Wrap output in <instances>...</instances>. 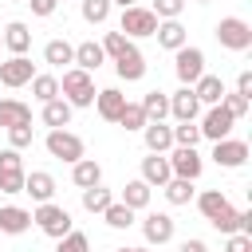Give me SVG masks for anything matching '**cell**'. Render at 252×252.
<instances>
[{"instance_id": "1", "label": "cell", "mask_w": 252, "mask_h": 252, "mask_svg": "<svg viewBox=\"0 0 252 252\" xmlns=\"http://www.w3.org/2000/svg\"><path fill=\"white\" fill-rule=\"evenodd\" d=\"M197 209H201V217H205L217 232H224V236L248 232V236H252V209H232L220 189H205V193L197 197Z\"/></svg>"}, {"instance_id": "2", "label": "cell", "mask_w": 252, "mask_h": 252, "mask_svg": "<svg viewBox=\"0 0 252 252\" xmlns=\"http://www.w3.org/2000/svg\"><path fill=\"white\" fill-rule=\"evenodd\" d=\"M94 79L87 75V71H79V67H67L63 71V79H59V98L75 110V106H94Z\"/></svg>"}, {"instance_id": "3", "label": "cell", "mask_w": 252, "mask_h": 252, "mask_svg": "<svg viewBox=\"0 0 252 252\" xmlns=\"http://www.w3.org/2000/svg\"><path fill=\"white\" fill-rule=\"evenodd\" d=\"M32 224H35L43 236H51V240H59V236H67V232L75 228L71 213H67L63 205H55V201H43V205L32 213Z\"/></svg>"}, {"instance_id": "4", "label": "cell", "mask_w": 252, "mask_h": 252, "mask_svg": "<svg viewBox=\"0 0 252 252\" xmlns=\"http://www.w3.org/2000/svg\"><path fill=\"white\" fill-rule=\"evenodd\" d=\"M43 146H47V154H51L55 161H67V165H75L79 158H87L83 138H79V134H71V130H47Z\"/></svg>"}, {"instance_id": "5", "label": "cell", "mask_w": 252, "mask_h": 252, "mask_svg": "<svg viewBox=\"0 0 252 252\" xmlns=\"http://www.w3.org/2000/svg\"><path fill=\"white\" fill-rule=\"evenodd\" d=\"M213 35H217V43L228 47V51H248V47H252V24L240 20V16H224Z\"/></svg>"}, {"instance_id": "6", "label": "cell", "mask_w": 252, "mask_h": 252, "mask_svg": "<svg viewBox=\"0 0 252 252\" xmlns=\"http://www.w3.org/2000/svg\"><path fill=\"white\" fill-rule=\"evenodd\" d=\"M118 32L126 35V39H146V35H154L158 32V16L150 12V8H122V20H118Z\"/></svg>"}, {"instance_id": "7", "label": "cell", "mask_w": 252, "mask_h": 252, "mask_svg": "<svg viewBox=\"0 0 252 252\" xmlns=\"http://www.w3.org/2000/svg\"><path fill=\"white\" fill-rule=\"evenodd\" d=\"M173 71H177V79H181V87H193L201 75H205V51L201 47H177L173 51Z\"/></svg>"}, {"instance_id": "8", "label": "cell", "mask_w": 252, "mask_h": 252, "mask_svg": "<svg viewBox=\"0 0 252 252\" xmlns=\"http://www.w3.org/2000/svg\"><path fill=\"white\" fill-rule=\"evenodd\" d=\"M165 158H169V173H173V177H185V181H197L201 169H205V158H201L193 146H173Z\"/></svg>"}, {"instance_id": "9", "label": "cell", "mask_w": 252, "mask_h": 252, "mask_svg": "<svg viewBox=\"0 0 252 252\" xmlns=\"http://www.w3.org/2000/svg\"><path fill=\"white\" fill-rule=\"evenodd\" d=\"M232 126H236V118L217 102V106H209L205 110V118H201V138H209V142H220V138H232Z\"/></svg>"}, {"instance_id": "10", "label": "cell", "mask_w": 252, "mask_h": 252, "mask_svg": "<svg viewBox=\"0 0 252 252\" xmlns=\"http://www.w3.org/2000/svg\"><path fill=\"white\" fill-rule=\"evenodd\" d=\"M213 161H217L220 169H240V165L248 161V142H240V138H220V142H213Z\"/></svg>"}, {"instance_id": "11", "label": "cell", "mask_w": 252, "mask_h": 252, "mask_svg": "<svg viewBox=\"0 0 252 252\" xmlns=\"http://www.w3.org/2000/svg\"><path fill=\"white\" fill-rule=\"evenodd\" d=\"M173 228H177V224H173L169 213H146V217H142V236H146V244H158V248L169 244V240H173Z\"/></svg>"}, {"instance_id": "12", "label": "cell", "mask_w": 252, "mask_h": 252, "mask_svg": "<svg viewBox=\"0 0 252 252\" xmlns=\"http://www.w3.org/2000/svg\"><path fill=\"white\" fill-rule=\"evenodd\" d=\"M32 79H35V67H32L28 55H12V59L0 63V83L4 87H28Z\"/></svg>"}, {"instance_id": "13", "label": "cell", "mask_w": 252, "mask_h": 252, "mask_svg": "<svg viewBox=\"0 0 252 252\" xmlns=\"http://www.w3.org/2000/svg\"><path fill=\"white\" fill-rule=\"evenodd\" d=\"M169 114H173L177 122H197L201 102H197L193 87H181V91H173V94H169Z\"/></svg>"}, {"instance_id": "14", "label": "cell", "mask_w": 252, "mask_h": 252, "mask_svg": "<svg viewBox=\"0 0 252 252\" xmlns=\"http://www.w3.org/2000/svg\"><path fill=\"white\" fill-rule=\"evenodd\" d=\"M142 142H146L150 154H169V150H173V126H165V122H146V126H142Z\"/></svg>"}, {"instance_id": "15", "label": "cell", "mask_w": 252, "mask_h": 252, "mask_svg": "<svg viewBox=\"0 0 252 252\" xmlns=\"http://www.w3.org/2000/svg\"><path fill=\"white\" fill-rule=\"evenodd\" d=\"M32 228V213L20 205H0V236H20Z\"/></svg>"}, {"instance_id": "16", "label": "cell", "mask_w": 252, "mask_h": 252, "mask_svg": "<svg viewBox=\"0 0 252 252\" xmlns=\"http://www.w3.org/2000/svg\"><path fill=\"white\" fill-rule=\"evenodd\" d=\"M0 39H4V47H8L12 55H28V47H32V28H28L24 20H12V24H4Z\"/></svg>"}, {"instance_id": "17", "label": "cell", "mask_w": 252, "mask_h": 252, "mask_svg": "<svg viewBox=\"0 0 252 252\" xmlns=\"http://www.w3.org/2000/svg\"><path fill=\"white\" fill-rule=\"evenodd\" d=\"M169 177H173V173H169V158H165V154H150V158H142V181H146L150 189H161Z\"/></svg>"}, {"instance_id": "18", "label": "cell", "mask_w": 252, "mask_h": 252, "mask_svg": "<svg viewBox=\"0 0 252 252\" xmlns=\"http://www.w3.org/2000/svg\"><path fill=\"white\" fill-rule=\"evenodd\" d=\"M12 126H32V106L20 98H0V130Z\"/></svg>"}, {"instance_id": "19", "label": "cell", "mask_w": 252, "mask_h": 252, "mask_svg": "<svg viewBox=\"0 0 252 252\" xmlns=\"http://www.w3.org/2000/svg\"><path fill=\"white\" fill-rule=\"evenodd\" d=\"M158 47H165V51H177V47H185L189 43V32L181 28V20H158Z\"/></svg>"}, {"instance_id": "20", "label": "cell", "mask_w": 252, "mask_h": 252, "mask_svg": "<svg viewBox=\"0 0 252 252\" xmlns=\"http://www.w3.org/2000/svg\"><path fill=\"white\" fill-rule=\"evenodd\" d=\"M114 71H118V79H122V83H138V79L146 75V55H142L138 47H130L126 55H118V59H114Z\"/></svg>"}, {"instance_id": "21", "label": "cell", "mask_w": 252, "mask_h": 252, "mask_svg": "<svg viewBox=\"0 0 252 252\" xmlns=\"http://www.w3.org/2000/svg\"><path fill=\"white\" fill-rule=\"evenodd\" d=\"M193 94H197V102H201V106H217V102L224 98V79L205 71V75L193 83Z\"/></svg>"}, {"instance_id": "22", "label": "cell", "mask_w": 252, "mask_h": 252, "mask_svg": "<svg viewBox=\"0 0 252 252\" xmlns=\"http://www.w3.org/2000/svg\"><path fill=\"white\" fill-rule=\"evenodd\" d=\"M122 106H126V94H122L118 87H106V91L94 94V110H98V118H106V122H118Z\"/></svg>"}, {"instance_id": "23", "label": "cell", "mask_w": 252, "mask_h": 252, "mask_svg": "<svg viewBox=\"0 0 252 252\" xmlns=\"http://www.w3.org/2000/svg\"><path fill=\"white\" fill-rule=\"evenodd\" d=\"M24 193H32V201H51L55 197V177L51 173H43V169H35V173H24Z\"/></svg>"}, {"instance_id": "24", "label": "cell", "mask_w": 252, "mask_h": 252, "mask_svg": "<svg viewBox=\"0 0 252 252\" xmlns=\"http://www.w3.org/2000/svg\"><path fill=\"white\" fill-rule=\"evenodd\" d=\"M71 181H75L79 189H91V185H102V165H98L94 158H79V161L71 165Z\"/></svg>"}, {"instance_id": "25", "label": "cell", "mask_w": 252, "mask_h": 252, "mask_svg": "<svg viewBox=\"0 0 252 252\" xmlns=\"http://www.w3.org/2000/svg\"><path fill=\"white\" fill-rule=\"evenodd\" d=\"M102 63H106V55H102V47H98L94 39H87V43H79V47H75V67H79V71H87V75H91V71H98Z\"/></svg>"}, {"instance_id": "26", "label": "cell", "mask_w": 252, "mask_h": 252, "mask_svg": "<svg viewBox=\"0 0 252 252\" xmlns=\"http://www.w3.org/2000/svg\"><path fill=\"white\" fill-rule=\"evenodd\" d=\"M150 193H154V189H150L142 177H134V181H126V185H122V197H118V201H122L126 209H134V213H138V209H146V205H150Z\"/></svg>"}, {"instance_id": "27", "label": "cell", "mask_w": 252, "mask_h": 252, "mask_svg": "<svg viewBox=\"0 0 252 252\" xmlns=\"http://www.w3.org/2000/svg\"><path fill=\"white\" fill-rule=\"evenodd\" d=\"M138 106L146 110V122H165V114H169V94H165V91H150Z\"/></svg>"}, {"instance_id": "28", "label": "cell", "mask_w": 252, "mask_h": 252, "mask_svg": "<svg viewBox=\"0 0 252 252\" xmlns=\"http://www.w3.org/2000/svg\"><path fill=\"white\" fill-rule=\"evenodd\" d=\"M43 126H51V130H67V126H71V106H67L63 98L43 102Z\"/></svg>"}, {"instance_id": "29", "label": "cell", "mask_w": 252, "mask_h": 252, "mask_svg": "<svg viewBox=\"0 0 252 252\" xmlns=\"http://www.w3.org/2000/svg\"><path fill=\"white\" fill-rule=\"evenodd\" d=\"M43 63H51V67H67V63H75V47H71L67 39H47V47H43Z\"/></svg>"}, {"instance_id": "30", "label": "cell", "mask_w": 252, "mask_h": 252, "mask_svg": "<svg viewBox=\"0 0 252 252\" xmlns=\"http://www.w3.org/2000/svg\"><path fill=\"white\" fill-rule=\"evenodd\" d=\"M161 189H165V201H169V205H189V201L197 197V193H193V181H185V177H169Z\"/></svg>"}, {"instance_id": "31", "label": "cell", "mask_w": 252, "mask_h": 252, "mask_svg": "<svg viewBox=\"0 0 252 252\" xmlns=\"http://www.w3.org/2000/svg\"><path fill=\"white\" fill-rule=\"evenodd\" d=\"M110 201H114V193H110L106 185H91V189H83V209H87V213H98V217H102V209H106Z\"/></svg>"}, {"instance_id": "32", "label": "cell", "mask_w": 252, "mask_h": 252, "mask_svg": "<svg viewBox=\"0 0 252 252\" xmlns=\"http://www.w3.org/2000/svg\"><path fill=\"white\" fill-rule=\"evenodd\" d=\"M102 220H106L110 228H130V224H134V209H126L122 201H110V205L102 209Z\"/></svg>"}, {"instance_id": "33", "label": "cell", "mask_w": 252, "mask_h": 252, "mask_svg": "<svg viewBox=\"0 0 252 252\" xmlns=\"http://www.w3.org/2000/svg\"><path fill=\"white\" fill-rule=\"evenodd\" d=\"M98 47H102V55H106V59H118V55H126V51L134 47V39H126L122 32H106Z\"/></svg>"}, {"instance_id": "34", "label": "cell", "mask_w": 252, "mask_h": 252, "mask_svg": "<svg viewBox=\"0 0 252 252\" xmlns=\"http://www.w3.org/2000/svg\"><path fill=\"white\" fill-rule=\"evenodd\" d=\"M110 8H114L110 0H83V4H79V12H83L87 24H106V20H110Z\"/></svg>"}, {"instance_id": "35", "label": "cell", "mask_w": 252, "mask_h": 252, "mask_svg": "<svg viewBox=\"0 0 252 252\" xmlns=\"http://www.w3.org/2000/svg\"><path fill=\"white\" fill-rule=\"evenodd\" d=\"M32 94H35L39 102L59 98V79H55V75H35V79H32Z\"/></svg>"}, {"instance_id": "36", "label": "cell", "mask_w": 252, "mask_h": 252, "mask_svg": "<svg viewBox=\"0 0 252 252\" xmlns=\"http://www.w3.org/2000/svg\"><path fill=\"white\" fill-rule=\"evenodd\" d=\"M118 126H122V130H142V126H146V110H142L138 102H126L122 114H118Z\"/></svg>"}, {"instance_id": "37", "label": "cell", "mask_w": 252, "mask_h": 252, "mask_svg": "<svg viewBox=\"0 0 252 252\" xmlns=\"http://www.w3.org/2000/svg\"><path fill=\"white\" fill-rule=\"evenodd\" d=\"M197 142H201L197 122H177V126H173V146H193V150H197Z\"/></svg>"}, {"instance_id": "38", "label": "cell", "mask_w": 252, "mask_h": 252, "mask_svg": "<svg viewBox=\"0 0 252 252\" xmlns=\"http://www.w3.org/2000/svg\"><path fill=\"white\" fill-rule=\"evenodd\" d=\"M55 252H91V240H87V232H67V236H59V244H55Z\"/></svg>"}, {"instance_id": "39", "label": "cell", "mask_w": 252, "mask_h": 252, "mask_svg": "<svg viewBox=\"0 0 252 252\" xmlns=\"http://www.w3.org/2000/svg\"><path fill=\"white\" fill-rule=\"evenodd\" d=\"M248 102H252V98H244V94H236V91H224V98H220V106H224L232 118H244V114H248Z\"/></svg>"}, {"instance_id": "40", "label": "cell", "mask_w": 252, "mask_h": 252, "mask_svg": "<svg viewBox=\"0 0 252 252\" xmlns=\"http://www.w3.org/2000/svg\"><path fill=\"white\" fill-rule=\"evenodd\" d=\"M158 20H177L181 12H185V0H154V8H150Z\"/></svg>"}, {"instance_id": "41", "label": "cell", "mask_w": 252, "mask_h": 252, "mask_svg": "<svg viewBox=\"0 0 252 252\" xmlns=\"http://www.w3.org/2000/svg\"><path fill=\"white\" fill-rule=\"evenodd\" d=\"M0 173H24V158H20V150H0Z\"/></svg>"}, {"instance_id": "42", "label": "cell", "mask_w": 252, "mask_h": 252, "mask_svg": "<svg viewBox=\"0 0 252 252\" xmlns=\"http://www.w3.org/2000/svg\"><path fill=\"white\" fill-rule=\"evenodd\" d=\"M8 146L12 150H28L32 146V126H12L8 130Z\"/></svg>"}, {"instance_id": "43", "label": "cell", "mask_w": 252, "mask_h": 252, "mask_svg": "<svg viewBox=\"0 0 252 252\" xmlns=\"http://www.w3.org/2000/svg\"><path fill=\"white\" fill-rule=\"evenodd\" d=\"M224 252H252V236H248V232H232V236H224Z\"/></svg>"}, {"instance_id": "44", "label": "cell", "mask_w": 252, "mask_h": 252, "mask_svg": "<svg viewBox=\"0 0 252 252\" xmlns=\"http://www.w3.org/2000/svg\"><path fill=\"white\" fill-rule=\"evenodd\" d=\"M28 4H32V16H39V20L55 16V8H59V0H28Z\"/></svg>"}, {"instance_id": "45", "label": "cell", "mask_w": 252, "mask_h": 252, "mask_svg": "<svg viewBox=\"0 0 252 252\" xmlns=\"http://www.w3.org/2000/svg\"><path fill=\"white\" fill-rule=\"evenodd\" d=\"M236 94H244V98H252V71L244 67L240 75H236Z\"/></svg>"}, {"instance_id": "46", "label": "cell", "mask_w": 252, "mask_h": 252, "mask_svg": "<svg viewBox=\"0 0 252 252\" xmlns=\"http://www.w3.org/2000/svg\"><path fill=\"white\" fill-rule=\"evenodd\" d=\"M177 252H209V244L193 236V240H181V244H177Z\"/></svg>"}, {"instance_id": "47", "label": "cell", "mask_w": 252, "mask_h": 252, "mask_svg": "<svg viewBox=\"0 0 252 252\" xmlns=\"http://www.w3.org/2000/svg\"><path fill=\"white\" fill-rule=\"evenodd\" d=\"M110 4H118V8H134V0H110Z\"/></svg>"}, {"instance_id": "48", "label": "cell", "mask_w": 252, "mask_h": 252, "mask_svg": "<svg viewBox=\"0 0 252 252\" xmlns=\"http://www.w3.org/2000/svg\"><path fill=\"white\" fill-rule=\"evenodd\" d=\"M114 252H150V248H114Z\"/></svg>"}, {"instance_id": "49", "label": "cell", "mask_w": 252, "mask_h": 252, "mask_svg": "<svg viewBox=\"0 0 252 252\" xmlns=\"http://www.w3.org/2000/svg\"><path fill=\"white\" fill-rule=\"evenodd\" d=\"M12 4H28V0H12Z\"/></svg>"}, {"instance_id": "50", "label": "cell", "mask_w": 252, "mask_h": 252, "mask_svg": "<svg viewBox=\"0 0 252 252\" xmlns=\"http://www.w3.org/2000/svg\"><path fill=\"white\" fill-rule=\"evenodd\" d=\"M197 4H209V0H197Z\"/></svg>"}, {"instance_id": "51", "label": "cell", "mask_w": 252, "mask_h": 252, "mask_svg": "<svg viewBox=\"0 0 252 252\" xmlns=\"http://www.w3.org/2000/svg\"><path fill=\"white\" fill-rule=\"evenodd\" d=\"M0 205H4V197H0Z\"/></svg>"}, {"instance_id": "52", "label": "cell", "mask_w": 252, "mask_h": 252, "mask_svg": "<svg viewBox=\"0 0 252 252\" xmlns=\"http://www.w3.org/2000/svg\"><path fill=\"white\" fill-rule=\"evenodd\" d=\"M0 47H4V39H0Z\"/></svg>"}]
</instances>
